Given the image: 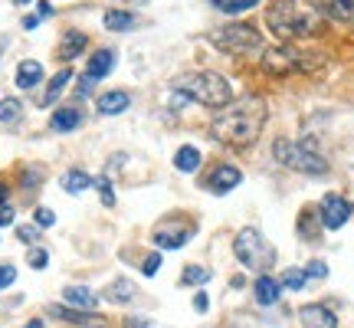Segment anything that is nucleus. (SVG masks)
<instances>
[{"label": "nucleus", "instance_id": "9d476101", "mask_svg": "<svg viewBox=\"0 0 354 328\" xmlns=\"http://www.w3.org/2000/svg\"><path fill=\"white\" fill-rule=\"evenodd\" d=\"M299 322L302 328H338V316L331 312L328 305H302L299 309Z\"/></svg>", "mask_w": 354, "mask_h": 328}, {"label": "nucleus", "instance_id": "f704fd0d", "mask_svg": "<svg viewBox=\"0 0 354 328\" xmlns=\"http://www.w3.org/2000/svg\"><path fill=\"white\" fill-rule=\"evenodd\" d=\"M17 237L24 243H37L39 240V227H17Z\"/></svg>", "mask_w": 354, "mask_h": 328}, {"label": "nucleus", "instance_id": "aec40b11", "mask_svg": "<svg viewBox=\"0 0 354 328\" xmlns=\"http://www.w3.org/2000/svg\"><path fill=\"white\" fill-rule=\"evenodd\" d=\"M86 33H79V30H69V33H63V39H59V56L63 60H76L79 53L86 50Z\"/></svg>", "mask_w": 354, "mask_h": 328}, {"label": "nucleus", "instance_id": "a18cd8bd", "mask_svg": "<svg viewBox=\"0 0 354 328\" xmlns=\"http://www.w3.org/2000/svg\"><path fill=\"white\" fill-rule=\"evenodd\" d=\"M3 50H7V39L0 37V56H3Z\"/></svg>", "mask_w": 354, "mask_h": 328}, {"label": "nucleus", "instance_id": "4468645a", "mask_svg": "<svg viewBox=\"0 0 354 328\" xmlns=\"http://www.w3.org/2000/svg\"><path fill=\"white\" fill-rule=\"evenodd\" d=\"M131 105V95L122 92V89H112V92H102L99 99H95V109L102 115H122Z\"/></svg>", "mask_w": 354, "mask_h": 328}, {"label": "nucleus", "instance_id": "6ab92c4d", "mask_svg": "<svg viewBox=\"0 0 354 328\" xmlns=\"http://www.w3.org/2000/svg\"><path fill=\"white\" fill-rule=\"evenodd\" d=\"M82 125V112L79 109H56L50 118V128L53 131H73V128Z\"/></svg>", "mask_w": 354, "mask_h": 328}, {"label": "nucleus", "instance_id": "4c0bfd02", "mask_svg": "<svg viewBox=\"0 0 354 328\" xmlns=\"http://www.w3.org/2000/svg\"><path fill=\"white\" fill-rule=\"evenodd\" d=\"M13 224V207L10 203H0V227H10Z\"/></svg>", "mask_w": 354, "mask_h": 328}, {"label": "nucleus", "instance_id": "72a5a7b5", "mask_svg": "<svg viewBox=\"0 0 354 328\" xmlns=\"http://www.w3.org/2000/svg\"><path fill=\"white\" fill-rule=\"evenodd\" d=\"M13 279H17V269L7 263H0V289H7V286H13Z\"/></svg>", "mask_w": 354, "mask_h": 328}, {"label": "nucleus", "instance_id": "1a4fd4ad", "mask_svg": "<svg viewBox=\"0 0 354 328\" xmlns=\"http://www.w3.org/2000/svg\"><path fill=\"white\" fill-rule=\"evenodd\" d=\"M190 237H194V227H190V224H180V227L161 224V227L154 230V246H158V250H180Z\"/></svg>", "mask_w": 354, "mask_h": 328}, {"label": "nucleus", "instance_id": "cd10ccee", "mask_svg": "<svg viewBox=\"0 0 354 328\" xmlns=\"http://www.w3.org/2000/svg\"><path fill=\"white\" fill-rule=\"evenodd\" d=\"M279 286H282V289H292V292L305 289V269H286L282 279H279Z\"/></svg>", "mask_w": 354, "mask_h": 328}, {"label": "nucleus", "instance_id": "39448f33", "mask_svg": "<svg viewBox=\"0 0 354 328\" xmlns=\"http://www.w3.org/2000/svg\"><path fill=\"white\" fill-rule=\"evenodd\" d=\"M210 39H214L216 50L230 53V56H256V53H263V33L253 24H230L223 30H214Z\"/></svg>", "mask_w": 354, "mask_h": 328}, {"label": "nucleus", "instance_id": "0eeeda50", "mask_svg": "<svg viewBox=\"0 0 354 328\" xmlns=\"http://www.w3.org/2000/svg\"><path fill=\"white\" fill-rule=\"evenodd\" d=\"M305 60L302 53H295L292 46H272V50H263V69L272 73V76H286V73H295V69H305Z\"/></svg>", "mask_w": 354, "mask_h": 328}, {"label": "nucleus", "instance_id": "c85d7f7f", "mask_svg": "<svg viewBox=\"0 0 354 328\" xmlns=\"http://www.w3.org/2000/svg\"><path fill=\"white\" fill-rule=\"evenodd\" d=\"M259 0H223L220 3V10L223 13H243V10H253Z\"/></svg>", "mask_w": 354, "mask_h": 328}, {"label": "nucleus", "instance_id": "f3484780", "mask_svg": "<svg viewBox=\"0 0 354 328\" xmlns=\"http://www.w3.org/2000/svg\"><path fill=\"white\" fill-rule=\"evenodd\" d=\"M69 82H73V69H69V66H63V69H59V73L50 79V86H46V92H43L39 105H53V102H56L66 92V86H69Z\"/></svg>", "mask_w": 354, "mask_h": 328}, {"label": "nucleus", "instance_id": "49530a36", "mask_svg": "<svg viewBox=\"0 0 354 328\" xmlns=\"http://www.w3.org/2000/svg\"><path fill=\"white\" fill-rule=\"evenodd\" d=\"M26 328H46V325H39V322H30V325H26Z\"/></svg>", "mask_w": 354, "mask_h": 328}, {"label": "nucleus", "instance_id": "bb28decb", "mask_svg": "<svg viewBox=\"0 0 354 328\" xmlns=\"http://www.w3.org/2000/svg\"><path fill=\"white\" fill-rule=\"evenodd\" d=\"M210 276H214V273H210L207 266H187L184 276H180V282H184V286H203Z\"/></svg>", "mask_w": 354, "mask_h": 328}, {"label": "nucleus", "instance_id": "473e14b6", "mask_svg": "<svg viewBox=\"0 0 354 328\" xmlns=\"http://www.w3.org/2000/svg\"><path fill=\"white\" fill-rule=\"evenodd\" d=\"M328 276V266L322 263V259H312V263L305 266V279H325Z\"/></svg>", "mask_w": 354, "mask_h": 328}, {"label": "nucleus", "instance_id": "c9c22d12", "mask_svg": "<svg viewBox=\"0 0 354 328\" xmlns=\"http://www.w3.org/2000/svg\"><path fill=\"white\" fill-rule=\"evenodd\" d=\"M158 266H161V256L154 253V256H148V259L141 263V273H145V276H154V273H158Z\"/></svg>", "mask_w": 354, "mask_h": 328}, {"label": "nucleus", "instance_id": "09e8293b", "mask_svg": "<svg viewBox=\"0 0 354 328\" xmlns=\"http://www.w3.org/2000/svg\"><path fill=\"white\" fill-rule=\"evenodd\" d=\"M128 3H145V0H128Z\"/></svg>", "mask_w": 354, "mask_h": 328}, {"label": "nucleus", "instance_id": "ddd939ff", "mask_svg": "<svg viewBox=\"0 0 354 328\" xmlns=\"http://www.w3.org/2000/svg\"><path fill=\"white\" fill-rule=\"evenodd\" d=\"M63 302L69 309H82V312H92L99 305V295L88 289V286H66L63 289Z\"/></svg>", "mask_w": 354, "mask_h": 328}, {"label": "nucleus", "instance_id": "f03ea898", "mask_svg": "<svg viewBox=\"0 0 354 328\" xmlns=\"http://www.w3.org/2000/svg\"><path fill=\"white\" fill-rule=\"evenodd\" d=\"M266 26L276 33L279 39H302L315 37L325 26V17L315 3H302V0H276L266 10Z\"/></svg>", "mask_w": 354, "mask_h": 328}, {"label": "nucleus", "instance_id": "4be33fe9", "mask_svg": "<svg viewBox=\"0 0 354 328\" xmlns=\"http://www.w3.org/2000/svg\"><path fill=\"white\" fill-rule=\"evenodd\" d=\"M174 167L180 171V174H194V171L201 167V152H197L194 145H184V148H177Z\"/></svg>", "mask_w": 354, "mask_h": 328}, {"label": "nucleus", "instance_id": "7ed1b4c3", "mask_svg": "<svg viewBox=\"0 0 354 328\" xmlns=\"http://www.w3.org/2000/svg\"><path fill=\"white\" fill-rule=\"evenodd\" d=\"M174 89L201 105H210V109H223L233 102V82L220 73H190V76L177 79Z\"/></svg>", "mask_w": 354, "mask_h": 328}, {"label": "nucleus", "instance_id": "393cba45", "mask_svg": "<svg viewBox=\"0 0 354 328\" xmlns=\"http://www.w3.org/2000/svg\"><path fill=\"white\" fill-rule=\"evenodd\" d=\"M20 115H24V102L7 95V99H0V125H13V122H20Z\"/></svg>", "mask_w": 354, "mask_h": 328}, {"label": "nucleus", "instance_id": "ea45409f", "mask_svg": "<svg viewBox=\"0 0 354 328\" xmlns=\"http://www.w3.org/2000/svg\"><path fill=\"white\" fill-rule=\"evenodd\" d=\"M92 82H95V79L82 76V86H79V95H88V92H92Z\"/></svg>", "mask_w": 354, "mask_h": 328}, {"label": "nucleus", "instance_id": "58836bf2", "mask_svg": "<svg viewBox=\"0 0 354 328\" xmlns=\"http://www.w3.org/2000/svg\"><path fill=\"white\" fill-rule=\"evenodd\" d=\"M194 309H197V312H207V309H210V299H207V292H197V295H194Z\"/></svg>", "mask_w": 354, "mask_h": 328}, {"label": "nucleus", "instance_id": "e433bc0d", "mask_svg": "<svg viewBox=\"0 0 354 328\" xmlns=\"http://www.w3.org/2000/svg\"><path fill=\"white\" fill-rule=\"evenodd\" d=\"M39 181H43V171H39V167H37V171H33V167H26V171H24V184H26V188H33V184H39Z\"/></svg>", "mask_w": 354, "mask_h": 328}, {"label": "nucleus", "instance_id": "6e6552de", "mask_svg": "<svg viewBox=\"0 0 354 328\" xmlns=\"http://www.w3.org/2000/svg\"><path fill=\"white\" fill-rule=\"evenodd\" d=\"M351 201H344L342 194H328L318 203V217H322V227L325 230H342L351 220Z\"/></svg>", "mask_w": 354, "mask_h": 328}, {"label": "nucleus", "instance_id": "c756f323", "mask_svg": "<svg viewBox=\"0 0 354 328\" xmlns=\"http://www.w3.org/2000/svg\"><path fill=\"white\" fill-rule=\"evenodd\" d=\"M26 263L33 266V269H46V263H50V253L39 250V246H33V250L26 253Z\"/></svg>", "mask_w": 354, "mask_h": 328}, {"label": "nucleus", "instance_id": "dca6fc26", "mask_svg": "<svg viewBox=\"0 0 354 328\" xmlns=\"http://www.w3.org/2000/svg\"><path fill=\"white\" fill-rule=\"evenodd\" d=\"M39 82H43V66L37 63V60H24V63L17 66V86L24 89H37Z\"/></svg>", "mask_w": 354, "mask_h": 328}, {"label": "nucleus", "instance_id": "f8f14e48", "mask_svg": "<svg viewBox=\"0 0 354 328\" xmlns=\"http://www.w3.org/2000/svg\"><path fill=\"white\" fill-rule=\"evenodd\" d=\"M50 316L66 318V322L82 325V328H105V318L102 316H92V312H82V309H69V305H50Z\"/></svg>", "mask_w": 354, "mask_h": 328}, {"label": "nucleus", "instance_id": "412c9836", "mask_svg": "<svg viewBox=\"0 0 354 328\" xmlns=\"http://www.w3.org/2000/svg\"><path fill=\"white\" fill-rule=\"evenodd\" d=\"M112 66H115V53L112 50H99L92 60H88L86 76L88 79H102V76H109V73H112Z\"/></svg>", "mask_w": 354, "mask_h": 328}, {"label": "nucleus", "instance_id": "2f4dec72", "mask_svg": "<svg viewBox=\"0 0 354 328\" xmlns=\"http://www.w3.org/2000/svg\"><path fill=\"white\" fill-rule=\"evenodd\" d=\"M95 188H99V194H102V203H105V207H112L115 190H112V184H109V177H99V181H95Z\"/></svg>", "mask_w": 354, "mask_h": 328}, {"label": "nucleus", "instance_id": "a19ab883", "mask_svg": "<svg viewBox=\"0 0 354 328\" xmlns=\"http://www.w3.org/2000/svg\"><path fill=\"white\" fill-rule=\"evenodd\" d=\"M50 13H53V7L46 3V0H43V3H39V13H37V17H50Z\"/></svg>", "mask_w": 354, "mask_h": 328}, {"label": "nucleus", "instance_id": "a211bd4d", "mask_svg": "<svg viewBox=\"0 0 354 328\" xmlns=\"http://www.w3.org/2000/svg\"><path fill=\"white\" fill-rule=\"evenodd\" d=\"M135 282L131 279H115L112 286L105 289V299L109 302H115V305H128V302H135Z\"/></svg>", "mask_w": 354, "mask_h": 328}, {"label": "nucleus", "instance_id": "79ce46f5", "mask_svg": "<svg viewBox=\"0 0 354 328\" xmlns=\"http://www.w3.org/2000/svg\"><path fill=\"white\" fill-rule=\"evenodd\" d=\"M37 24H39V17H24V26H26V30H33Z\"/></svg>", "mask_w": 354, "mask_h": 328}, {"label": "nucleus", "instance_id": "20e7f679", "mask_svg": "<svg viewBox=\"0 0 354 328\" xmlns=\"http://www.w3.org/2000/svg\"><path fill=\"white\" fill-rule=\"evenodd\" d=\"M272 154H276V161L282 167H289V171H299V174H312V177H322L328 174V161L315 154L308 145H299V141H289V138H279L272 145Z\"/></svg>", "mask_w": 354, "mask_h": 328}, {"label": "nucleus", "instance_id": "f257e3e1", "mask_svg": "<svg viewBox=\"0 0 354 328\" xmlns=\"http://www.w3.org/2000/svg\"><path fill=\"white\" fill-rule=\"evenodd\" d=\"M266 115L269 112H266V102L259 99V95L236 99L214 115L210 135H214L220 145H230V148L256 145V138H259V131H263V125H266Z\"/></svg>", "mask_w": 354, "mask_h": 328}, {"label": "nucleus", "instance_id": "a878e982", "mask_svg": "<svg viewBox=\"0 0 354 328\" xmlns=\"http://www.w3.org/2000/svg\"><path fill=\"white\" fill-rule=\"evenodd\" d=\"M331 20H342V24H351L354 20V0H328V7H325Z\"/></svg>", "mask_w": 354, "mask_h": 328}, {"label": "nucleus", "instance_id": "c03bdc74", "mask_svg": "<svg viewBox=\"0 0 354 328\" xmlns=\"http://www.w3.org/2000/svg\"><path fill=\"white\" fill-rule=\"evenodd\" d=\"M131 328H148V325H145L141 318H131Z\"/></svg>", "mask_w": 354, "mask_h": 328}, {"label": "nucleus", "instance_id": "5701e85b", "mask_svg": "<svg viewBox=\"0 0 354 328\" xmlns=\"http://www.w3.org/2000/svg\"><path fill=\"white\" fill-rule=\"evenodd\" d=\"M135 24H138L135 13H128V10H109L105 13V30H112V33H125V30H131Z\"/></svg>", "mask_w": 354, "mask_h": 328}, {"label": "nucleus", "instance_id": "7c9ffc66", "mask_svg": "<svg viewBox=\"0 0 354 328\" xmlns=\"http://www.w3.org/2000/svg\"><path fill=\"white\" fill-rule=\"evenodd\" d=\"M33 224H37V227H53V224H56V214H53L50 207H37V210H33Z\"/></svg>", "mask_w": 354, "mask_h": 328}, {"label": "nucleus", "instance_id": "37998d69", "mask_svg": "<svg viewBox=\"0 0 354 328\" xmlns=\"http://www.w3.org/2000/svg\"><path fill=\"white\" fill-rule=\"evenodd\" d=\"M7 201V181H0V203Z\"/></svg>", "mask_w": 354, "mask_h": 328}, {"label": "nucleus", "instance_id": "9b49d317", "mask_svg": "<svg viewBox=\"0 0 354 328\" xmlns=\"http://www.w3.org/2000/svg\"><path fill=\"white\" fill-rule=\"evenodd\" d=\"M240 181H243V174L233 167V164H216L214 171H210V177H207V190H214V194H230Z\"/></svg>", "mask_w": 354, "mask_h": 328}, {"label": "nucleus", "instance_id": "2eb2a0df", "mask_svg": "<svg viewBox=\"0 0 354 328\" xmlns=\"http://www.w3.org/2000/svg\"><path fill=\"white\" fill-rule=\"evenodd\" d=\"M253 295H256V302L259 305H276L279 295H282V286H279V279H272V276H266L263 273V276L256 279Z\"/></svg>", "mask_w": 354, "mask_h": 328}, {"label": "nucleus", "instance_id": "de8ad7c7", "mask_svg": "<svg viewBox=\"0 0 354 328\" xmlns=\"http://www.w3.org/2000/svg\"><path fill=\"white\" fill-rule=\"evenodd\" d=\"M13 3H30V0H13Z\"/></svg>", "mask_w": 354, "mask_h": 328}, {"label": "nucleus", "instance_id": "b1692460", "mask_svg": "<svg viewBox=\"0 0 354 328\" xmlns=\"http://www.w3.org/2000/svg\"><path fill=\"white\" fill-rule=\"evenodd\" d=\"M92 188V177L86 174V171H79V167H73V171H66L63 174V190L66 194H82V190Z\"/></svg>", "mask_w": 354, "mask_h": 328}, {"label": "nucleus", "instance_id": "423d86ee", "mask_svg": "<svg viewBox=\"0 0 354 328\" xmlns=\"http://www.w3.org/2000/svg\"><path fill=\"white\" fill-rule=\"evenodd\" d=\"M233 253H236V259H240L246 269H269L272 266V259H276V250L266 243V237L259 233V230L246 227L236 233V240H233Z\"/></svg>", "mask_w": 354, "mask_h": 328}]
</instances>
